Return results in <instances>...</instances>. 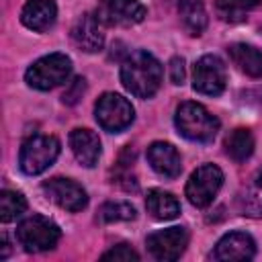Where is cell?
Masks as SVG:
<instances>
[{
	"label": "cell",
	"mask_w": 262,
	"mask_h": 262,
	"mask_svg": "<svg viewBox=\"0 0 262 262\" xmlns=\"http://www.w3.org/2000/svg\"><path fill=\"white\" fill-rule=\"evenodd\" d=\"M227 84V68L219 55L207 53L196 59L192 70V88L207 96H219Z\"/></svg>",
	"instance_id": "obj_8"
},
{
	"label": "cell",
	"mask_w": 262,
	"mask_h": 262,
	"mask_svg": "<svg viewBox=\"0 0 262 262\" xmlns=\"http://www.w3.org/2000/svg\"><path fill=\"white\" fill-rule=\"evenodd\" d=\"M27 211V199L16 190H2L0 192V221L8 223L18 219Z\"/></svg>",
	"instance_id": "obj_22"
},
{
	"label": "cell",
	"mask_w": 262,
	"mask_h": 262,
	"mask_svg": "<svg viewBox=\"0 0 262 262\" xmlns=\"http://www.w3.org/2000/svg\"><path fill=\"white\" fill-rule=\"evenodd\" d=\"M43 192L47 194V199H51L57 207L70 211V213H78L82 209H86L88 205V194L86 190L70 178H49L43 182Z\"/></svg>",
	"instance_id": "obj_10"
},
{
	"label": "cell",
	"mask_w": 262,
	"mask_h": 262,
	"mask_svg": "<svg viewBox=\"0 0 262 262\" xmlns=\"http://www.w3.org/2000/svg\"><path fill=\"white\" fill-rule=\"evenodd\" d=\"M239 211L248 217H262V168L250 178L239 194Z\"/></svg>",
	"instance_id": "obj_20"
},
{
	"label": "cell",
	"mask_w": 262,
	"mask_h": 262,
	"mask_svg": "<svg viewBox=\"0 0 262 262\" xmlns=\"http://www.w3.org/2000/svg\"><path fill=\"white\" fill-rule=\"evenodd\" d=\"M162 63L147 51L137 49L121 63V82L137 98H151L162 86Z\"/></svg>",
	"instance_id": "obj_1"
},
{
	"label": "cell",
	"mask_w": 262,
	"mask_h": 262,
	"mask_svg": "<svg viewBox=\"0 0 262 262\" xmlns=\"http://www.w3.org/2000/svg\"><path fill=\"white\" fill-rule=\"evenodd\" d=\"M94 115L98 125L111 133H119L127 129L135 119V111L131 102L117 92H104L94 104Z\"/></svg>",
	"instance_id": "obj_6"
},
{
	"label": "cell",
	"mask_w": 262,
	"mask_h": 262,
	"mask_svg": "<svg viewBox=\"0 0 262 262\" xmlns=\"http://www.w3.org/2000/svg\"><path fill=\"white\" fill-rule=\"evenodd\" d=\"M256 254V242L246 231H229L225 233L215 250L211 252L213 260H252Z\"/></svg>",
	"instance_id": "obj_12"
},
{
	"label": "cell",
	"mask_w": 262,
	"mask_h": 262,
	"mask_svg": "<svg viewBox=\"0 0 262 262\" xmlns=\"http://www.w3.org/2000/svg\"><path fill=\"white\" fill-rule=\"evenodd\" d=\"M59 237H61L59 227L49 217H43V215H31V217L23 219L16 227L18 244L27 252H33V254L53 250L57 246Z\"/></svg>",
	"instance_id": "obj_4"
},
{
	"label": "cell",
	"mask_w": 262,
	"mask_h": 262,
	"mask_svg": "<svg viewBox=\"0 0 262 262\" xmlns=\"http://www.w3.org/2000/svg\"><path fill=\"white\" fill-rule=\"evenodd\" d=\"M70 147H72L74 158L84 168H94L102 154L98 135L90 129H80V127L70 133Z\"/></svg>",
	"instance_id": "obj_15"
},
{
	"label": "cell",
	"mask_w": 262,
	"mask_h": 262,
	"mask_svg": "<svg viewBox=\"0 0 262 262\" xmlns=\"http://www.w3.org/2000/svg\"><path fill=\"white\" fill-rule=\"evenodd\" d=\"M145 209L147 213L158 221H170L180 215V203L172 192H166L162 188H151L145 196Z\"/></svg>",
	"instance_id": "obj_18"
},
{
	"label": "cell",
	"mask_w": 262,
	"mask_h": 262,
	"mask_svg": "<svg viewBox=\"0 0 262 262\" xmlns=\"http://www.w3.org/2000/svg\"><path fill=\"white\" fill-rule=\"evenodd\" d=\"M178 16L184 31L192 37L203 35L207 29V10L203 0H180L178 2Z\"/></svg>",
	"instance_id": "obj_19"
},
{
	"label": "cell",
	"mask_w": 262,
	"mask_h": 262,
	"mask_svg": "<svg viewBox=\"0 0 262 262\" xmlns=\"http://www.w3.org/2000/svg\"><path fill=\"white\" fill-rule=\"evenodd\" d=\"M260 0H217V14L227 23H242L246 12L252 10Z\"/></svg>",
	"instance_id": "obj_24"
},
{
	"label": "cell",
	"mask_w": 262,
	"mask_h": 262,
	"mask_svg": "<svg viewBox=\"0 0 262 262\" xmlns=\"http://www.w3.org/2000/svg\"><path fill=\"white\" fill-rule=\"evenodd\" d=\"M147 162L151 170L164 178H176L182 172L178 149L168 141H154L147 147Z\"/></svg>",
	"instance_id": "obj_14"
},
{
	"label": "cell",
	"mask_w": 262,
	"mask_h": 262,
	"mask_svg": "<svg viewBox=\"0 0 262 262\" xmlns=\"http://www.w3.org/2000/svg\"><path fill=\"white\" fill-rule=\"evenodd\" d=\"M147 10L137 0H100L96 16L102 25H117V27H129L137 25L145 18Z\"/></svg>",
	"instance_id": "obj_11"
},
{
	"label": "cell",
	"mask_w": 262,
	"mask_h": 262,
	"mask_svg": "<svg viewBox=\"0 0 262 262\" xmlns=\"http://www.w3.org/2000/svg\"><path fill=\"white\" fill-rule=\"evenodd\" d=\"M59 156V139L55 135H33L29 137L18 154V166L27 176L45 172Z\"/></svg>",
	"instance_id": "obj_5"
},
{
	"label": "cell",
	"mask_w": 262,
	"mask_h": 262,
	"mask_svg": "<svg viewBox=\"0 0 262 262\" xmlns=\"http://www.w3.org/2000/svg\"><path fill=\"white\" fill-rule=\"evenodd\" d=\"M84 90H86V80L84 78H76L74 82H70L68 90L63 92V102L66 104H76L82 98Z\"/></svg>",
	"instance_id": "obj_26"
},
{
	"label": "cell",
	"mask_w": 262,
	"mask_h": 262,
	"mask_svg": "<svg viewBox=\"0 0 262 262\" xmlns=\"http://www.w3.org/2000/svg\"><path fill=\"white\" fill-rule=\"evenodd\" d=\"M72 41L76 47H80L86 53L100 51L104 45V33H102V23L96 14L84 12L78 16V20L72 27Z\"/></svg>",
	"instance_id": "obj_13"
},
{
	"label": "cell",
	"mask_w": 262,
	"mask_h": 262,
	"mask_svg": "<svg viewBox=\"0 0 262 262\" xmlns=\"http://www.w3.org/2000/svg\"><path fill=\"white\" fill-rule=\"evenodd\" d=\"M168 70H170L172 84H182L184 82V59L182 57H172Z\"/></svg>",
	"instance_id": "obj_27"
},
{
	"label": "cell",
	"mask_w": 262,
	"mask_h": 262,
	"mask_svg": "<svg viewBox=\"0 0 262 262\" xmlns=\"http://www.w3.org/2000/svg\"><path fill=\"white\" fill-rule=\"evenodd\" d=\"M221 184H223L221 168L215 164H203L190 174V178L186 182V199L190 205L205 209L213 203Z\"/></svg>",
	"instance_id": "obj_7"
},
{
	"label": "cell",
	"mask_w": 262,
	"mask_h": 262,
	"mask_svg": "<svg viewBox=\"0 0 262 262\" xmlns=\"http://www.w3.org/2000/svg\"><path fill=\"white\" fill-rule=\"evenodd\" d=\"M72 74V59L66 53H49L29 66L25 82L35 90H51L61 86Z\"/></svg>",
	"instance_id": "obj_3"
},
{
	"label": "cell",
	"mask_w": 262,
	"mask_h": 262,
	"mask_svg": "<svg viewBox=\"0 0 262 262\" xmlns=\"http://www.w3.org/2000/svg\"><path fill=\"white\" fill-rule=\"evenodd\" d=\"M229 59L252 78H262V49L248 43H231L227 47Z\"/></svg>",
	"instance_id": "obj_17"
},
{
	"label": "cell",
	"mask_w": 262,
	"mask_h": 262,
	"mask_svg": "<svg viewBox=\"0 0 262 262\" xmlns=\"http://www.w3.org/2000/svg\"><path fill=\"white\" fill-rule=\"evenodd\" d=\"M174 123L182 137L196 143L213 141L219 131V119L211 115L201 102H192V100H186L176 108Z\"/></svg>",
	"instance_id": "obj_2"
},
{
	"label": "cell",
	"mask_w": 262,
	"mask_h": 262,
	"mask_svg": "<svg viewBox=\"0 0 262 262\" xmlns=\"http://www.w3.org/2000/svg\"><path fill=\"white\" fill-rule=\"evenodd\" d=\"M57 18V6L53 0H29L20 10V23L37 33L53 27Z\"/></svg>",
	"instance_id": "obj_16"
},
{
	"label": "cell",
	"mask_w": 262,
	"mask_h": 262,
	"mask_svg": "<svg viewBox=\"0 0 262 262\" xmlns=\"http://www.w3.org/2000/svg\"><path fill=\"white\" fill-rule=\"evenodd\" d=\"M8 256V242H6V235L2 233V252H0V258H6Z\"/></svg>",
	"instance_id": "obj_28"
},
{
	"label": "cell",
	"mask_w": 262,
	"mask_h": 262,
	"mask_svg": "<svg viewBox=\"0 0 262 262\" xmlns=\"http://www.w3.org/2000/svg\"><path fill=\"white\" fill-rule=\"evenodd\" d=\"M145 246H147L149 254L156 260H160V262H174V260H178L184 254V250L188 246V231L182 225L158 229V231L147 235Z\"/></svg>",
	"instance_id": "obj_9"
},
{
	"label": "cell",
	"mask_w": 262,
	"mask_h": 262,
	"mask_svg": "<svg viewBox=\"0 0 262 262\" xmlns=\"http://www.w3.org/2000/svg\"><path fill=\"white\" fill-rule=\"evenodd\" d=\"M225 154L233 162H246L254 154V135L250 129L237 127L225 137Z\"/></svg>",
	"instance_id": "obj_21"
},
{
	"label": "cell",
	"mask_w": 262,
	"mask_h": 262,
	"mask_svg": "<svg viewBox=\"0 0 262 262\" xmlns=\"http://www.w3.org/2000/svg\"><path fill=\"white\" fill-rule=\"evenodd\" d=\"M100 258H102V260H125V262H129V260H139V254H137L131 246L119 244V246L111 248L108 252H104Z\"/></svg>",
	"instance_id": "obj_25"
},
{
	"label": "cell",
	"mask_w": 262,
	"mask_h": 262,
	"mask_svg": "<svg viewBox=\"0 0 262 262\" xmlns=\"http://www.w3.org/2000/svg\"><path fill=\"white\" fill-rule=\"evenodd\" d=\"M137 211L131 203L125 201H108L100 205L98 209V221L100 223H115V221H131L135 219Z\"/></svg>",
	"instance_id": "obj_23"
}]
</instances>
